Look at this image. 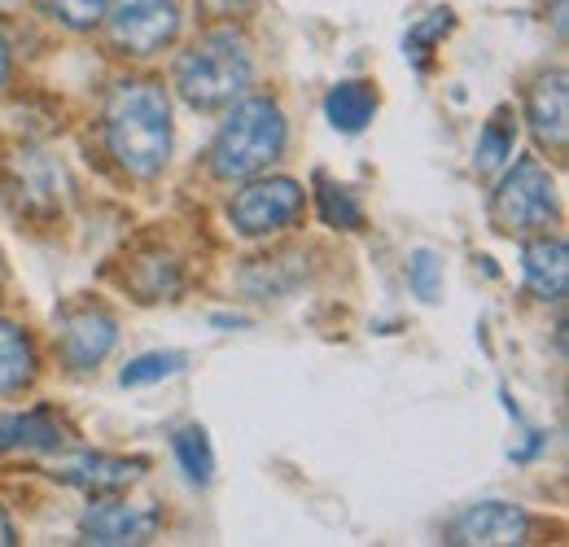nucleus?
<instances>
[{
	"label": "nucleus",
	"mask_w": 569,
	"mask_h": 547,
	"mask_svg": "<svg viewBox=\"0 0 569 547\" xmlns=\"http://www.w3.org/2000/svg\"><path fill=\"white\" fill-rule=\"evenodd\" d=\"M106 149L114 162L141 180H153L171 158V106L162 83L123 79L106 101Z\"/></svg>",
	"instance_id": "f257e3e1"
},
{
	"label": "nucleus",
	"mask_w": 569,
	"mask_h": 547,
	"mask_svg": "<svg viewBox=\"0 0 569 547\" xmlns=\"http://www.w3.org/2000/svg\"><path fill=\"white\" fill-rule=\"evenodd\" d=\"M254 74L250 49L232 27H214L193 40L176 62V92L193 110H228Z\"/></svg>",
	"instance_id": "f03ea898"
},
{
	"label": "nucleus",
	"mask_w": 569,
	"mask_h": 547,
	"mask_svg": "<svg viewBox=\"0 0 569 547\" xmlns=\"http://www.w3.org/2000/svg\"><path fill=\"white\" fill-rule=\"evenodd\" d=\"M284 153V115L272 97H246L228 110L214 132L211 171L219 180H246L272 167Z\"/></svg>",
	"instance_id": "7ed1b4c3"
},
{
	"label": "nucleus",
	"mask_w": 569,
	"mask_h": 547,
	"mask_svg": "<svg viewBox=\"0 0 569 547\" xmlns=\"http://www.w3.org/2000/svg\"><path fill=\"white\" fill-rule=\"evenodd\" d=\"M491 215L503 232H543L548 223H557V185L548 176V167L539 158H517V167L499 180Z\"/></svg>",
	"instance_id": "20e7f679"
},
{
	"label": "nucleus",
	"mask_w": 569,
	"mask_h": 547,
	"mask_svg": "<svg viewBox=\"0 0 569 547\" xmlns=\"http://www.w3.org/2000/svg\"><path fill=\"white\" fill-rule=\"evenodd\" d=\"M106 22L119 53L149 58L180 36V0H114Z\"/></svg>",
	"instance_id": "39448f33"
},
{
	"label": "nucleus",
	"mask_w": 569,
	"mask_h": 547,
	"mask_svg": "<svg viewBox=\"0 0 569 547\" xmlns=\"http://www.w3.org/2000/svg\"><path fill=\"white\" fill-rule=\"evenodd\" d=\"M302 206H307V189L298 180H289V176H272V180L246 185L232 198L228 215H232V228L241 237H268L277 228H289L302 215Z\"/></svg>",
	"instance_id": "423d86ee"
},
{
	"label": "nucleus",
	"mask_w": 569,
	"mask_h": 547,
	"mask_svg": "<svg viewBox=\"0 0 569 547\" xmlns=\"http://www.w3.org/2000/svg\"><path fill=\"white\" fill-rule=\"evenodd\" d=\"M162 526L158 504H123L97 495V504L83 513V544L97 547H123V544H149Z\"/></svg>",
	"instance_id": "0eeeda50"
},
{
	"label": "nucleus",
	"mask_w": 569,
	"mask_h": 547,
	"mask_svg": "<svg viewBox=\"0 0 569 547\" xmlns=\"http://www.w3.org/2000/svg\"><path fill=\"white\" fill-rule=\"evenodd\" d=\"M114 342H119V325L101 307H71L58 316V355L74 372L97 368L114 350Z\"/></svg>",
	"instance_id": "6e6552de"
},
{
	"label": "nucleus",
	"mask_w": 569,
	"mask_h": 547,
	"mask_svg": "<svg viewBox=\"0 0 569 547\" xmlns=\"http://www.w3.org/2000/svg\"><path fill=\"white\" fill-rule=\"evenodd\" d=\"M526 535H530V517L517 504H503V499L473 504V508H465L447 526V544H469V547L526 544Z\"/></svg>",
	"instance_id": "1a4fd4ad"
},
{
	"label": "nucleus",
	"mask_w": 569,
	"mask_h": 547,
	"mask_svg": "<svg viewBox=\"0 0 569 547\" xmlns=\"http://www.w3.org/2000/svg\"><path fill=\"white\" fill-rule=\"evenodd\" d=\"M526 119L539 145L566 149L569 140V88L566 70H543L526 92Z\"/></svg>",
	"instance_id": "9d476101"
},
{
	"label": "nucleus",
	"mask_w": 569,
	"mask_h": 547,
	"mask_svg": "<svg viewBox=\"0 0 569 547\" xmlns=\"http://www.w3.org/2000/svg\"><path fill=\"white\" fill-rule=\"evenodd\" d=\"M521 272L535 298L561 302L569 289V255L561 237H535L521 246Z\"/></svg>",
	"instance_id": "9b49d317"
},
{
	"label": "nucleus",
	"mask_w": 569,
	"mask_h": 547,
	"mask_svg": "<svg viewBox=\"0 0 569 547\" xmlns=\"http://www.w3.org/2000/svg\"><path fill=\"white\" fill-rule=\"evenodd\" d=\"M58 474H62V481H71V486L88 490V495L97 499V495H114V490L132 486V481L144 474V460H119V456L79 451V456H71Z\"/></svg>",
	"instance_id": "f8f14e48"
},
{
	"label": "nucleus",
	"mask_w": 569,
	"mask_h": 547,
	"mask_svg": "<svg viewBox=\"0 0 569 547\" xmlns=\"http://www.w3.org/2000/svg\"><path fill=\"white\" fill-rule=\"evenodd\" d=\"M325 115H329V123H333L338 132L356 137V132H363V128L372 123V115H377V92H372L363 79H342V83L329 88Z\"/></svg>",
	"instance_id": "ddd939ff"
},
{
	"label": "nucleus",
	"mask_w": 569,
	"mask_h": 547,
	"mask_svg": "<svg viewBox=\"0 0 569 547\" xmlns=\"http://www.w3.org/2000/svg\"><path fill=\"white\" fill-rule=\"evenodd\" d=\"M53 451L62 447V425L44 408L0 416V451Z\"/></svg>",
	"instance_id": "4468645a"
},
{
	"label": "nucleus",
	"mask_w": 569,
	"mask_h": 547,
	"mask_svg": "<svg viewBox=\"0 0 569 547\" xmlns=\"http://www.w3.org/2000/svg\"><path fill=\"white\" fill-rule=\"evenodd\" d=\"M31 377H36V350L27 342V334L0 320V395L31 386Z\"/></svg>",
	"instance_id": "2eb2a0df"
},
{
	"label": "nucleus",
	"mask_w": 569,
	"mask_h": 547,
	"mask_svg": "<svg viewBox=\"0 0 569 547\" xmlns=\"http://www.w3.org/2000/svg\"><path fill=\"white\" fill-rule=\"evenodd\" d=\"M512 145H517V123H512V110H508V106H499L496 115L487 119L482 137H478L473 167H478L482 176H496V171H503V162L512 158Z\"/></svg>",
	"instance_id": "dca6fc26"
},
{
	"label": "nucleus",
	"mask_w": 569,
	"mask_h": 547,
	"mask_svg": "<svg viewBox=\"0 0 569 547\" xmlns=\"http://www.w3.org/2000/svg\"><path fill=\"white\" fill-rule=\"evenodd\" d=\"M171 451H176V460H180L184 478L193 481V486H211L214 451H211V438H207V429H202V425H184V429H176Z\"/></svg>",
	"instance_id": "f3484780"
},
{
	"label": "nucleus",
	"mask_w": 569,
	"mask_h": 547,
	"mask_svg": "<svg viewBox=\"0 0 569 547\" xmlns=\"http://www.w3.org/2000/svg\"><path fill=\"white\" fill-rule=\"evenodd\" d=\"M189 368V359L180 355V350H149L141 359H132L123 372H119V381L123 386H153V381H167V377H176V372H184Z\"/></svg>",
	"instance_id": "a211bd4d"
},
{
	"label": "nucleus",
	"mask_w": 569,
	"mask_h": 547,
	"mask_svg": "<svg viewBox=\"0 0 569 547\" xmlns=\"http://www.w3.org/2000/svg\"><path fill=\"white\" fill-rule=\"evenodd\" d=\"M316 202H320V219H325L329 228H342V232L363 228V206L356 202V193H351L347 185H325Z\"/></svg>",
	"instance_id": "6ab92c4d"
},
{
	"label": "nucleus",
	"mask_w": 569,
	"mask_h": 547,
	"mask_svg": "<svg viewBox=\"0 0 569 547\" xmlns=\"http://www.w3.org/2000/svg\"><path fill=\"white\" fill-rule=\"evenodd\" d=\"M451 27H456V13H451L447 4H442V9H433L429 18H421V22H417V27L403 36V53H408L417 67L426 70V53L438 44V40H442V36H447V31H451Z\"/></svg>",
	"instance_id": "aec40b11"
},
{
	"label": "nucleus",
	"mask_w": 569,
	"mask_h": 547,
	"mask_svg": "<svg viewBox=\"0 0 569 547\" xmlns=\"http://www.w3.org/2000/svg\"><path fill=\"white\" fill-rule=\"evenodd\" d=\"M62 27H71V31H88V27H97L101 18H106V9H110V0H40Z\"/></svg>",
	"instance_id": "412c9836"
},
{
	"label": "nucleus",
	"mask_w": 569,
	"mask_h": 547,
	"mask_svg": "<svg viewBox=\"0 0 569 547\" xmlns=\"http://www.w3.org/2000/svg\"><path fill=\"white\" fill-rule=\"evenodd\" d=\"M408 285H412V294L421 302H438V294H442V259L433 250H417L408 259Z\"/></svg>",
	"instance_id": "4be33fe9"
},
{
	"label": "nucleus",
	"mask_w": 569,
	"mask_h": 547,
	"mask_svg": "<svg viewBox=\"0 0 569 547\" xmlns=\"http://www.w3.org/2000/svg\"><path fill=\"white\" fill-rule=\"evenodd\" d=\"M543 447H548V434H539V429H530V438H526V447H512L508 456H512L517 465H526V460H535V456H539Z\"/></svg>",
	"instance_id": "5701e85b"
},
{
	"label": "nucleus",
	"mask_w": 569,
	"mask_h": 547,
	"mask_svg": "<svg viewBox=\"0 0 569 547\" xmlns=\"http://www.w3.org/2000/svg\"><path fill=\"white\" fill-rule=\"evenodd\" d=\"M9 544H18V535H13V521L0 513V547H9Z\"/></svg>",
	"instance_id": "b1692460"
},
{
	"label": "nucleus",
	"mask_w": 569,
	"mask_h": 547,
	"mask_svg": "<svg viewBox=\"0 0 569 547\" xmlns=\"http://www.w3.org/2000/svg\"><path fill=\"white\" fill-rule=\"evenodd\" d=\"M4 79H9V44H4V36H0V88H4Z\"/></svg>",
	"instance_id": "393cba45"
},
{
	"label": "nucleus",
	"mask_w": 569,
	"mask_h": 547,
	"mask_svg": "<svg viewBox=\"0 0 569 547\" xmlns=\"http://www.w3.org/2000/svg\"><path fill=\"white\" fill-rule=\"evenodd\" d=\"M4 280H9V268H4V259H0V289H4Z\"/></svg>",
	"instance_id": "a878e982"
}]
</instances>
